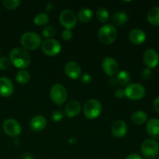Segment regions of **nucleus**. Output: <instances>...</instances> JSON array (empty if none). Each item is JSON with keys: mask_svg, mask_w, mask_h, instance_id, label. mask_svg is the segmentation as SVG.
<instances>
[{"mask_svg": "<svg viewBox=\"0 0 159 159\" xmlns=\"http://www.w3.org/2000/svg\"><path fill=\"white\" fill-rule=\"evenodd\" d=\"M14 92V86L12 81L7 77L0 78V96L9 97Z\"/></svg>", "mask_w": 159, "mask_h": 159, "instance_id": "nucleus-15", "label": "nucleus"}, {"mask_svg": "<svg viewBox=\"0 0 159 159\" xmlns=\"http://www.w3.org/2000/svg\"><path fill=\"white\" fill-rule=\"evenodd\" d=\"M102 68L104 72L110 77L116 75L119 72L118 62L111 57H107L102 60Z\"/></svg>", "mask_w": 159, "mask_h": 159, "instance_id": "nucleus-11", "label": "nucleus"}, {"mask_svg": "<svg viewBox=\"0 0 159 159\" xmlns=\"http://www.w3.org/2000/svg\"><path fill=\"white\" fill-rule=\"evenodd\" d=\"M73 34L70 30H64L61 33V37L64 40H70L72 38Z\"/></svg>", "mask_w": 159, "mask_h": 159, "instance_id": "nucleus-33", "label": "nucleus"}, {"mask_svg": "<svg viewBox=\"0 0 159 159\" xmlns=\"http://www.w3.org/2000/svg\"><path fill=\"white\" fill-rule=\"evenodd\" d=\"M128 20V16L127 13L123 11H117L113 14L112 16V21L114 26H122L125 24Z\"/></svg>", "mask_w": 159, "mask_h": 159, "instance_id": "nucleus-20", "label": "nucleus"}, {"mask_svg": "<svg viewBox=\"0 0 159 159\" xmlns=\"http://www.w3.org/2000/svg\"><path fill=\"white\" fill-rule=\"evenodd\" d=\"M55 33L56 30L54 26L49 25V26H46L43 29V30H42V36L48 40V39H51V37H54Z\"/></svg>", "mask_w": 159, "mask_h": 159, "instance_id": "nucleus-29", "label": "nucleus"}, {"mask_svg": "<svg viewBox=\"0 0 159 159\" xmlns=\"http://www.w3.org/2000/svg\"><path fill=\"white\" fill-rule=\"evenodd\" d=\"M93 15V12L92 9L89 8H83L78 12L76 16H77V20H79L81 23H88L92 20Z\"/></svg>", "mask_w": 159, "mask_h": 159, "instance_id": "nucleus-22", "label": "nucleus"}, {"mask_svg": "<svg viewBox=\"0 0 159 159\" xmlns=\"http://www.w3.org/2000/svg\"><path fill=\"white\" fill-rule=\"evenodd\" d=\"M77 20L75 13L71 9H65L59 15V21L66 30L73 29L77 24Z\"/></svg>", "mask_w": 159, "mask_h": 159, "instance_id": "nucleus-8", "label": "nucleus"}, {"mask_svg": "<svg viewBox=\"0 0 159 159\" xmlns=\"http://www.w3.org/2000/svg\"><path fill=\"white\" fill-rule=\"evenodd\" d=\"M0 52H1V48H0Z\"/></svg>", "mask_w": 159, "mask_h": 159, "instance_id": "nucleus-42", "label": "nucleus"}, {"mask_svg": "<svg viewBox=\"0 0 159 159\" xmlns=\"http://www.w3.org/2000/svg\"><path fill=\"white\" fill-rule=\"evenodd\" d=\"M156 159H159V158H156Z\"/></svg>", "mask_w": 159, "mask_h": 159, "instance_id": "nucleus-43", "label": "nucleus"}, {"mask_svg": "<svg viewBox=\"0 0 159 159\" xmlns=\"http://www.w3.org/2000/svg\"><path fill=\"white\" fill-rule=\"evenodd\" d=\"M117 38V31L113 25L105 24L98 31V39L102 43L109 45L113 43Z\"/></svg>", "mask_w": 159, "mask_h": 159, "instance_id": "nucleus-3", "label": "nucleus"}, {"mask_svg": "<svg viewBox=\"0 0 159 159\" xmlns=\"http://www.w3.org/2000/svg\"><path fill=\"white\" fill-rule=\"evenodd\" d=\"M65 114L61 110H55L51 114V120H52L54 122H60L63 120Z\"/></svg>", "mask_w": 159, "mask_h": 159, "instance_id": "nucleus-30", "label": "nucleus"}, {"mask_svg": "<svg viewBox=\"0 0 159 159\" xmlns=\"http://www.w3.org/2000/svg\"><path fill=\"white\" fill-rule=\"evenodd\" d=\"M115 96L118 99H122L125 96V93H124V89H117L115 91Z\"/></svg>", "mask_w": 159, "mask_h": 159, "instance_id": "nucleus-35", "label": "nucleus"}, {"mask_svg": "<svg viewBox=\"0 0 159 159\" xmlns=\"http://www.w3.org/2000/svg\"><path fill=\"white\" fill-rule=\"evenodd\" d=\"M49 16L46 12H40L34 19V23L37 26H45L49 22Z\"/></svg>", "mask_w": 159, "mask_h": 159, "instance_id": "nucleus-26", "label": "nucleus"}, {"mask_svg": "<svg viewBox=\"0 0 159 159\" xmlns=\"http://www.w3.org/2000/svg\"><path fill=\"white\" fill-rule=\"evenodd\" d=\"M10 60L6 57H0V70H6L10 66Z\"/></svg>", "mask_w": 159, "mask_h": 159, "instance_id": "nucleus-31", "label": "nucleus"}, {"mask_svg": "<svg viewBox=\"0 0 159 159\" xmlns=\"http://www.w3.org/2000/svg\"><path fill=\"white\" fill-rule=\"evenodd\" d=\"M30 79V75L29 71L26 69L20 70L16 75V82L21 85H25V84L28 83Z\"/></svg>", "mask_w": 159, "mask_h": 159, "instance_id": "nucleus-25", "label": "nucleus"}, {"mask_svg": "<svg viewBox=\"0 0 159 159\" xmlns=\"http://www.w3.org/2000/svg\"><path fill=\"white\" fill-rule=\"evenodd\" d=\"M14 142H15V144H16H16H17V145H19V144H20V141H19V140L18 139H16L15 140V141H14Z\"/></svg>", "mask_w": 159, "mask_h": 159, "instance_id": "nucleus-41", "label": "nucleus"}, {"mask_svg": "<svg viewBox=\"0 0 159 159\" xmlns=\"http://www.w3.org/2000/svg\"><path fill=\"white\" fill-rule=\"evenodd\" d=\"M92 81H93V78L89 73H85L82 75H81V82L83 84L88 85V84L91 83Z\"/></svg>", "mask_w": 159, "mask_h": 159, "instance_id": "nucleus-34", "label": "nucleus"}, {"mask_svg": "<svg viewBox=\"0 0 159 159\" xmlns=\"http://www.w3.org/2000/svg\"><path fill=\"white\" fill-rule=\"evenodd\" d=\"M152 75V69H150V68H146L144 69H143L142 71H141V76L142 78V79H144V80H148V79H151Z\"/></svg>", "mask_w": 159, "mask_h": 159, "instance_id": "nucleus-32", "label": "nucleus"}, {"mask_svg": "<svg viewBox=\"0 0 159 159\" xmlns=\"http://www.w3.org/2000/svg\"><path fill=\"white\" fill-rule=\"evenodd\" d=\"M21 4V1L20 0H4L2 2V5L6 9L9 10H13L17 9Z\"/></svg>", "mask_w": 159, "mask_h": 159, "instance_id": "nucleus-28", "label": "nucleus"}, {"mask_svg": "<svg viewBox=\"0 0 159 159\" xmlns=\"http://www.w3.org/2000/svg\"><path fill=\"white\" fill-rule=\"evenodd\" d=\"M47 120L41 115H37L34 116L30 122V127L34 132L42 131L46 127Z\"/></svg>", "mask_w": 159, "mask_h": 159, "instance_id": "nucleus-17", "label": "nucleus"}, {"mask_svg": "<svg viewBox=\"0 0 159 159\" xmlns=\"http://www.w3.org/2000/svg\"><path fill=\"white\" fill-rule=\"evenodd\" d=\"M76 139L75 138H70L69 139V141H68V143H69L70 144H75L76 143Z\"/></svg>", "mask_w": 159, "mask_h": 159, "instance_id": "nucleus-40", "label": "nucleus"}, {"mask_svg": "<svg viewBox=\"0 0 159 159\" xmlns=\"http://www.w3.org/2000/svg\"><path fill=\"white\" fill-rule=\"evenodd\" d=\"M2 128L5 133L11 138H17L20 136L22 131L20 123L12 118H8L3 122Z\"/></svg>", "mask_w": 159, "mask_h": 159, "instance_id": "nucleus-10", "label": "nucleus"}, {"mask_svg": "<svg viewBox=\"0 0 159 159\" xmlns=\"http://www.w3.org/2000/svg\"><path fill=\"white\" fill-rule=\"evenodd\" d=\"M141 152L146 159H155L159 153V144L156 140H144L141 146Z\"/></svg>", "mask_w": 159, "mask_h": 159, "instance_id": "nucleus-5", "label": "nucleus"}, {"mask_svg": "<svg viewBox=\"0 0 159 159\" xmlns=\"http://www.w3.org/2000/svg\"><path fill=\"white\" fill-rule=\"evenodd\" d=\"M54 9V5L53 4L52 2H48L47 3V6H46V11L47 12H51V11H52L53 9Z\"/></svg>", "mask_w": 159, "mask_h": 159, "instance_id": "nucleus-38", "label": "nucleus"}, {"mask_svg": "<svg viewBox=\"0 0 159 159\" xmlns=\"http://www.w3.org/2000/svg\"><path fill=\"white\" fill-rule=\"evenodd\" d=\"M10 62L20 70L25 69L30 64V55L23 48H15L9 53Z\"/></svg>", "mask_w": 159, "mask_h": 159, "instance_id": "nucleus-1", "label": "nucleus"}, {"mask_svg": "<svg viewBox=\"0 0 159 159\" xmlns=\"http://www.w3.org/2000/svg\"><path fill=\"white\" fill-rule=\"evenodd\" d=\"M125 159H143V158L141 156V155H138V154L133 153V154H130V155H127V156L126 157Z\"/></svg>", "mask_w": 159, "mask_h": 159, "instance_id": "nucleus-37", "label": "nucleus"}, {"mask_svg": "<svg viewBox=\"0 0 159 159\" xmlns=\"http://www.w3.org/2000/svg\"><path fill=\"white\" fill-rule=\"evenodd\" d=\"M96 16L99 22H101V23H106L109 20L110 13H109V11L106 8L100 7L96 10Z\"/></svg>", "mask_w": 159, "mask_h": 159, "instance_id": "nucleus-27", "label": "nucleus"}, {"mask_svg": "<svg viewBox=\"0 0 159 159\" xmlns=\"http://www.w3.org/2000/svg\"><path fill=\"white\" fill-rule=\"evenodd\" d=\"M65 73L69 79L72 80H76L79 79L82 75V68L79 64L76 61L68 62L65 66Z\"/></svg>", "mask_w": 159, "mask_h": 159, "instance_id": "nucleus-13", "label": "nucleus"}, {"mask_svg": "<svg viewBox=\"0 0 159 159\" xmlns=\"http://www.w3.org/2000/svg\"><path fill=\"white\" fill-rule=\"evenodd\" d=\"M146 130L152 139L159 140V119L152 118L148 122Z\"/></svg>", "mask_w": 159, "mask_h": 159, "instance_id": "nucleus-19", "label": "nucleus"}, {"mask_svg": "<svg viewBox=\"0 0 159 159\" xmlns=\"http://www.w3.org/2000/svg\"><path fill=\"white\" fill-rule=\"evenodd\" d=\"M130 42L135 45H141L146 40V34L143 30L135 28L130 30L129 34Z\"/></svg>", "mask_w": 159, "mask_h": 159, "instance_id": "nucleus-16", "label": "nucleus"}, {"mask_svg": "<svg viewBox=\"0 0 159 159\" xmlns=\"http://www.w3.org/2000/svg\"><path fill=\"white\" fill-rule=\"evenodd\" d=\"M116 82L120 86H127L130 80V75L127 71H120L116 75Z\"/></svg>", "mask_w": 159, "mask_h": 159, "instance_id": "nucleus-24", "label": "nucleus"}, {"mask_svg": "<svg viewBox=\"0 0 159 159\" xmlns=\"http://www.w3.org/2000/svg\"><path fill=\"white\" fill-rule=\"evenodd\" d=\"M41 49L43 54L49 57L57 55L61 51V45L58 40L55 39H48L41 44Z\"/></svg>", "mask_w": 159, "mask_h": 159, "instance_id": "nucleus-9", "label": "nucleus"}, {"mask_svg": "<svg viewBox=\"0 0 159 159\" xmlns=\"http://www.w3.org/2000/svg\"><path fill=\"white\" fill-rule=\"evenodd\" d=\"M131 120L137 125H141L144 124L148 120V114L143 110H137L131 115Z\"/></svg>", "mask_w": 159, "mask_h": 159, "instance_id": "nucleus-23", "label": "nucleus"}, {"mask_svg": "<svg viewBox=\"0 0 159 159\" xmlns=\"http://www.w3.org/2000/svg\"><path fill=\"white\" fill-rule=\"evenodd\" d=\"M153 107L156 112L159 113V96L155 98L153 101Z\"/></svg>", "mask_w": 159, "mask_h": 159, "instance_id": "nucleus-36", "label": "nucleus"}, {"mask_svg": "<svg viewBox=\"0 0 159 159\" xmlns=\"http://www.w3.org/2000/svg\"><path fill=\"white\" fill-rule=\"evenodd\" d=\"M22 159H34V156L31 153L26 152V153H24L22 155Z\"/></svg>", "mask_w": 159, "mask_h": 159, "instance_id": "nucleus-39", "label": "nucleus"}, {"mask_svg": "<svg viewBox=\"0 0 159 159\" xmlns=\"http://www.w3.org/2000/svg\"><path fill=\"white\" fill-rule=\"evenodd\" d=\"M143 61L148 68H155L159 64V54L155 49L149 48L146 50L143 55Z\"/></svg>", "mask_w": 159, "mask_h": 159, "instance_id": "nucleus-12", "label": "nucleus"}, {"mask_svg": "<svg viewBox=\"0 0 159 159\" xmlns=\"http://www.w3.org/2000/svg\"><path fill=\"white\" fill-rule=\"evenodd\" d=\"M20 43L26 51H35L42 44V38L37 33L28 31L21 35Z\"/></svg>", "mask_w": 159, "mask_h": 159, "instance_id": "nucleus-2", "label": "nucleus"}, {"mask_svg": "<svg viewBox=\"0 0 159 159\" xmlns=\"http://www.w3.org/2000/svg\"><path fill=\"white\" fill-rule=\"evenodd\" d=\"M102 110V104L98 99H90L84 104L83 113L89 120H95L99 117Z\"/></svg>", "mask_w": 159, "mask_h": 159, "instance_id": "nucleus-4", "label": "nucleus"}, {"mask_svg": "<svg viewBox=\"0 0 159 159\" xmlns=\"http://www.w3.org/2000/svg\"><path fill=\"white\" fill-rule=\"evenodd\" d=\"M50 97L51 101L57 106H61L68 98V92L63 85L55 84L52 85L50 90Z\"/></svg>", "mask_w": 159, "mask_h": 159, "instance_id": "nucleus-6", "label": "nucleus"}, {"mask_svg": "<svg viewBox=\"0 0 159 159\" xmlns=\"http://www.w3.org/2000/svg\"><path fill=\"white\" fill-rule=\"evenodd\" d=\"M147 20L150 24L159 26V6L152 8L147 14Z\"/></svg>", "mask_w": 159, "mask_h": 159, "instance_id": "nucleus-21", "label": "nucleus"}, {"mask_svg": "<svg viewBox=\"0 0 159 159\" xmlns=\"http://www.w3.org/2000/svg\"><path fill=\"white\" fill-rule=\"evenodd\" d=\"M111 132L116 138H124L127 133V125L125 121L121 120L115 121L112 124Z\"/></svg>", "mask_w": 159, "mask_h": 159, "instance_id": "nucleus-14", "label": "nucleus"}, {"mask_svg": "<svg viewBox=\"0 0 159 159\" xmlns=\"http://www.w3.org/2000/svg\"><path fill=\"white\" fill-rule=\"evenodd\" d=\"M146 93L144 85L140 83H131L124 89L125 96L130 100H140L144 96Z\"/></svg>", "mask_w": 159, "mask_h": 159, "instance_id": "nucleus-7", "label": "nucleus"}, {"mask_svg": "<svg viewBox=\"0 0 159 159\" xmlns=\"http://www.w3.org/2000/svg\"><path fill=\"white\" fill-rule=\"evenodd\" d=\"M81 112V104L77 100H71L67 103L65 108V114L68 117L73 118L77 116Z\"/></svg>", "mask_w": 159, "mask_h": 159, "instance_id": "nucleus-18", "label": "nucleus"}]
</instances>
